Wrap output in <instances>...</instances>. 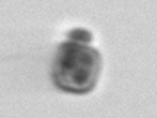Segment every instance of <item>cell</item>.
<instances>
[{
  "mask_svg": "<svg viewBox=\"0 0 157 118\" xmlns=\"http://www.w3.org/2000/svg\"><path fill=\"white\" fill-rule=\"evenodd\" d=\"M70 39H82V41H89L91 36L89 32H86L84 29H73L70 32Z\"/></svg>",
  "mask_w": 157,
  "mask_h": 118,
  "instance_id": "cell-1",
  "label": "cell"
}]
</instances>
